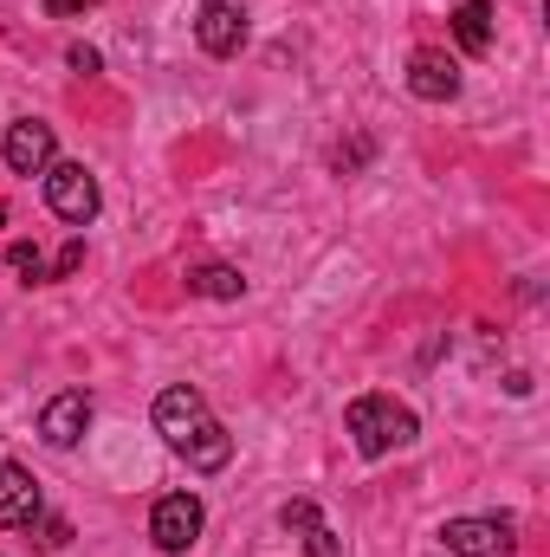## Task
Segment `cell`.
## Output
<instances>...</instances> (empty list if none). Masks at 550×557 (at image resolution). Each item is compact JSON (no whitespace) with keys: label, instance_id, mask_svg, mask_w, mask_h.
I'll return each mask as SVG.
<instances>
[{"label":"cell","instance_id":"cell-12","mask_svg":"<svg viewBox=\"0 0 550 557\" xmlns=\"http://www.w3.org/2000/svg\"><path fill=\"white\" fill-rule=\"evenodd\" d=\"M492 0H460L453 7V39H460V52H473V59H486L492 52Z\"/></svg>","mask_w":550,"mask_h":557},{"label":"cell","instance_id":"cell-9","mask_svg":"<svg viewBox=\"0 0 550 557\" xmlns=\"http://www.w3.org/2000/svg\"><path fill=\"white\" fill-rule=\"evenodd\" d=\"M175 454H182V460H188L195 473H221V467L234 460V434H227L221 421L208 416V421H195V428H188V434L175 441Z\"/></svg>","mask_w":550,"mask_h":557},{"label":"cell","instance_id":"cell-15","mask_svg":"<svg viewBox=\"0 0 550 557\" xmlns=\"http://www.w3.org/2000/svg\"><path fill=\"white\" fill-rule=\"evenodd\" d=\"M298 539H304V557H343V545H337V532H330L324 519H317L311 532H298Z\"/></svg>","mask_w":550,"mask_h":557},{"label":"cell","instance_id":"cell-14","mask_svg":"<svg viewBox=\"0 0 550 557\" xmlns=\"http://www.w3.org/2000/svg\"><path fill=\"white\" fill-rule=\"evenodd\" d=\"M7 267H13V273L26 278V285H46V278H52V267H46V253H39L33 240H13V247H7Z\"/></svg>","mask_w":550,"mask_h":557},{"label":"cell","instance_id":"cell-7","mask_svg":"<svg viewBox=\"0 0 550 557\" xmlns=\"http://www.w3.org/2000/svg\"><path fill=\"white\" fill-rule=\"evenodd\" d=\"M91 389H59L46 409H39V434H46V447H78L85 441V428H91Z\"/></svg>","mask_w":550,"mask_h":557},{"label":"cell","instance_id":"cell-3","mask_svg":"<svg viewBox=\"0 0 550 557\" xmlns=\"http://www.w3.org/2000/svg\"><path fill=\"white\" fill-rule=\"evenodd\" d=\"M201 525H208V512H201L195 493H162L155 512H149V539H155V552H168V557L195 552L201 545Z\"/></svg>","mask_w":550,"mask_h":557},{"label":"cell","instance_id":"cell-8","mask_svg":"<svg viewBox=\"0 0 550 557\" xmlns=\"http://www.w3.org/2000/svg\"><path fill=\"white\" fill-rule=\"evenodd\" d=\"M409 91L421 104H447V98H460V65L447 59V52H434V46H421L409 59Z\"/></svg>","mask_w":550,"mask_h":557},{"label":"cell","instance_id":"cell-18","mask_svg":"<svg viewBox=\"0 0 550 557\" xmlns=\"http://www.w3.org/2000/svg\"><path fill=\"white\" fill-rule=\"evenodd\" d=\"M363 162H370V143L363 137L350 143V149H337V169H363Z\"/></svg>","mask_w":550,"mask_h":557},{"label":"cell","instance_id":"cell-1","mask_svg":"<svg viewBox=\"0 0 550 557\" xmlns=\"http://www.w3.org/2000/svg\"><path fill=\"white\" fill-rule=\"evenodd\" d=\"M343 428H350V441H357L363 460H383V454L409 447L414 434H421L414 409H402L396 396H357V403L343 409Z\"/></svg>","mask_w":550,"mask_h":557},{"label":"cell","instance_id":"cell-4","mask_svg":"<svg viewBox=\"0 0 550 557\" xmlns=\"http://www.w3.org/2000/svg\"><path fill=\"white\" fill-rule=\"evenodd\" d=\"M440 545H447V557H512L518 532H512V519H447Z\"/></svg>","mask_w":550,"mask_h":557},{"label":"cell","instance_id":"cell-21","mask_svg":"<svg viewBox=\"0 0 550 557\" xmlns=\"http://www.w3.org/2000/svg\"><path fill=\"white\" fill-rule=\"evenodd\" d=\"M0 221H7V208H0Z\"/></svg>","mask_w":550,"mask_h":557},{"label":"cell","instance_id":"cell-6","mask_svg":"<svg viewBox=\"0 0 550 557\" xmlns=\"http://www.w3.org/2000/svg\"><path fill=\"white\" fill-rule=\"evenodd\" d=\"M195 46H201L208 59H234V52L247 46V13H240L234 0H208V7L195 13Z\"/></svg>","mask_w":550,"mask_h":557},{"label":"cell","instance_id":"cell-11","mask_svg":"<svg viewBox=\"0 0 550 557\" xmlns=\"http://www.w3.org/2000/svg\"><path fill=\"white\" fill-rule=\"evenodd\" d=\"M39 519V480L20 460H0V525H33Z\"/></svg>","mask_w":550,"mask_h":557},{"label":"cell","instance_id":"cell-20","mask_svg":"<svg viewBox=\"0 0 550 557\" xmlns=\"http://www.w3.org/2000/svg\"><path fill=\"white\" fill-rule=\"evenodd\" d=\"M85 7H98V0H46L52 20H72V13H85Z\"/></svg>","mask_w":550,"mask_h":557},{"label":"cell","instance_id":"cell-19","mask_svg":"<svg viewBox=\"0 0 550 557\" xmlns=\"http://www.w3.org/2000/svg\"><path fill=\"white\" fill-rule=\"evenodd\" d=\"M65 539H72V525L65 519H46V552H65Z\"/></svg>","mask_w":550,"mask_h":557},{"label":"cell","instance_id":"cell-2","mask_svg":"<svg viewBox=\"0 0 550 557\" xmlns=\"http://www.w3.org/2000/svg\"><path fill=\"white\" fill-rule=\"evenodd\" d=\"M46 208L65 227H91L98 221V175L85 162H52L46 169Z\"/></svg>","mask_w":550,"mask_h":557},{"label":"cell","instance_id":"cell-10","mask_svg":"<svg viewBox=\"0 0 550 557\" xmlns=\"http://www.w3.org/2000/svg\"><path fill=\"white\" fill-rule=\"evenodd\" d=\"M149 416H155V434L175 447L195 421H208V396H201V389H188V383H175V389H162V396H155V409H149Z\"/></svg>","mask_w":550,"mask_h":557},{"label":"cell","instance_id":"cell-5","mask_svg":"<svg viewBox=\"0 0 550 557\" xmlns=\"http://www.w3.org/2000/svg\"><path fill=\"white\" fill-rule=\"evenodd\" d=\"M52 149H59V137H52V124H39V117H13L7 137H0V156H7L13 175H46V169H52Z\"/></svg>","mask_w":550,"mask_h":557},{"label":"cell","instance_id":"cell-13","mask_svg":"<svg viewBox=\"0 0 550 557\" xmlns=\"http://www.w3.org/2000/svg\"><path fill=\"white\" fill-rule=\"evenodd\" d=\"M188 292H195V298H240L247 278H240V267L208 260V267H188Z\"/></svg>","mask_w":550,"mask_h":557},{"label":"cell","instance_id":"cell-16","mask_svg":"<svg viewBox=\"0 0 550 557\" xmlns=\"http://www.w3.org/2000/svg\"><path fill=\"white\" fill-rule=\"evenodd\" d=\"M78 267H85V240L72 234V240L59 247V260H52V278H72V273H78Z\"/></svg>","mask_w":550,"mask_h":557},{"label":"cell","instance_id":"cell-17","mask_svg":"<svg viewBox=\"0 0 550 557\" xmlns=\"http://www.w3.org/2000/svg\"><path fill=\"white\" fill-rule=\"evenodd\" d=\"M65 65H72V72H85V78H91V72H98V65H104V59H98V46H72V52H65Z\"/></svg>","mask_w":550,"mask_h":557}]
</instances>
